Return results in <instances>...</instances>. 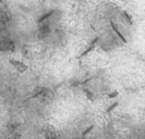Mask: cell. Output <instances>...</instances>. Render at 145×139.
I'll return each instance as SVG.
<instances>
[{"label": "cell", "instance_id": "6da1fadb", "mask_svg": "<svg viewBox=\"0 0 145 139\" xmlns=\"http://www.w3.org/2000/svg\"><path fill=\"white\" fill-rule=\"evenodd\" d=\"M38 96L39 99L41 102H45V103H48L51 101H53L55 94L54 91L51 89H42L39 90V92H37L34 97H37Z\"/></svg>", "mask_w": 145, "mask_h": 139}, {"label": "cell", "instance_id": "7a4b0ae2", "mask_svg": "<svg viewBox=\"0 0 145 139\" xmlns=\"http://www.w3.org/2000/svg\"><path fill=\"white\" fill-rule=\"evenodd\" d=\"M15 43L12 40H2L0 41V52H14Z\"/></svg>", "mask_w": 145, "mask_h": 139}, {"label": "cell", "instance_id": "3957f363", "mask_svg": "<svg viewBox=\"0 0 145 139\" xmlns=\"http://www.w3.org/2000/svg\"><path fill=\"white\" fill-rule=\"evenodd\" d=\"M51 33V28L50 26L47 23H45L43 25H41L38 29V38L39 39H46L47 37H49Z\"/></svg>", "mask_w": 145, "mask_h": 139}, {"label": "cell", "instance_id": "277c9868", "mask_svg": "<svg viewBox=\"0 0 145 139\" xmlns=\"http://www.w3.org/2000/svg\"><path fill=\"white\" fill-rule=\"evenodd\" d=\"M9 62H10V64L15 68V70L18 71L19 73H24L25 71L28 70V66L25 65L24 63L18 61V60H10Z\"/></svg>", "mask_w": 145, "mask_h": 139}, {"label": "cell", "instance_id": "5b68a950", "mask_svg": "<svg viewBox=\"0 0 145 139\" xmlns=\"http://www.w3.org/2000/svg\"><path fill=\"white\" fill-rule=\"evenodd\" d=\"M43 135L46 139H58L59 138V134L56 130L51 129V128H46L43 132Z\"/></svg>", "mask_w": 145, "mask_h": 139}, {"label": "cell", "instance_id": "8992f818", "mask_svg": "<svg viewBox=\"0 0 145 139\" xmlns=\"http://www.w3.org/2000/svg\"><path fill=\"white\" fill-rule=\"evenodd\" d=\"M10 21V15L7 11L0 9V24H6Z\"/></svg>", "mask_w": 145, "mask_h": 139}, {"label": "cell", "instance_id": "52a82bcc", "mask_svg": "<svg viewBox=\"0 0 145 139\" xmlns=\"http://www.w3.org/2000/svg\"><path fill=\"white\" fill-rule=\"evenodd\" d=\"M110 26H111L112 30H113V31L116 33V35H117V36H118V37L120 38V40H121V41H122V42H123L124 44H125V43H127V41H126V39L124 38V36H123V35H122V34L120 33V31L118 30V29H117V27L115 26V24H114L112 21H110Z\"/></svg>", "mask_w": 145, "mask_h": 139}, {"label": "cell", "instance_id": "ba28073f", "mask_svg": "<svg viewBox=\"0 0 145 139\" xmlns=\"http://www.w3.org/2000/svg\"><path fill=\"white\" fill-rule=\"evenodd\" d=\"M83 91L86 92V95H87V96H88V98L89 101H94V95H93L91 91H89L88 89H83Z\"/></svg>", "mask_w": 145, "mask_h": 139}, {"label": "cell", "instance_id": "9c48e42d", "mask_svg": "<svg viewBox=\"0 0 145 139\" xmlns=\"http://www.w3.org/2000/svg\"><path fill=\"white\" fill-rule=\"evenodd\" d=\"M123 14H124V18H125V20L127 21V23L131 25V24H132V19H131V17H130V16L127 14V12H126V11H123Z\"/></svg>", "mask_w": 145, "mask_h": 139}, {"label": "cell", "instance_id": "30bf717a", "mask_svg": "<svg viewBox=\"0 0 145 139\" xmlns=\"http://www.w3.org/2000/svg\"><path fill=\"white\" fill-rule=\"evenodd\" d=\"M117 105H118V102H114V103L112 104V105H111V106H109V107L107 108L106 111H107V112H110V111H112V110H113L114 108L116 107Z\"/></svg>", "mask_w": 145, "mask_h": 139}, {"label": "cell", "instance_id": "8fae6325", "mask_svg": "<svg viewBox=\"0 0 145 139\" xmlns=\"http://www.w3.org/2000/svg\"><path fill=\"white\" fill-rule=\"evenodd\" d=\"M117 95H118V91L115 90V91H113V92L109 94V95H108V97H109V98H114V97H116Z\"/></svg>", "mask_w": 145, "mask_h": 139}, {"label": "cell", "instance_id": "7c38bea8", "mask_svg": "<svg viewBox=\"0 0 145 139\" xmlns=\"http://www.w3.org/2000/svg\"><path fill=\"white\" fill-rule=\"evenodd\" d=\"M93 128H94V125H90V126L88 127V128L87 129V130H86V131H83V133H82V136H86V135H87V134H88V133L89 132V131H90V130H91Z\"/></svg>", "mask_w": 145, "mask_h": 139}, {"label": "cell", "instance_id": "4fadbf2b", "mask_svg": "<svg viewBox=\"0 0 145 139\" xmlns=\"http://www.w3.org/2000/svg\"><path fill=\"white\" fill-rule=\"evenodd\" d=\"M2 1H3V0H0V3H1V2H2Z\"/></svg>", "mask_w": 145, "mask_h": 139}, {"label": "cell", "instance_id": "5bb4252c", "mask_svg": "<svg viewBox=\"0 0 145 139\" xmlns=\"http://www.w3.org/2000/svg\"><path fill=\"white\" fill-rule=\"evenodd\" d=\"M82 139H86V138H82Z\"/></svg>", "mask_w": 145, "mask_h": 139}]
</instances>
